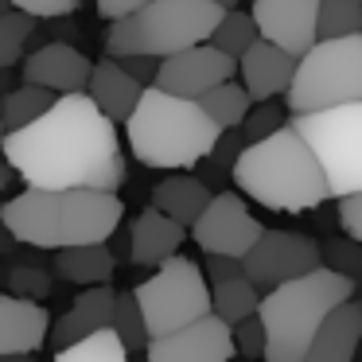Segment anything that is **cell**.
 I'll return each mask as SVG.
<instances>
[{
	"mask_svg": "<svg viewBox=\"0 0 362 362\" xmlns=\"http://www.w3.org/2000/svg\"><path fill=\"white\" fill-rule=\"evenodd\" d=\"M113 300H117V292H113L110 284L78 292L71 312L59 315L55 327H51V346H55V354L66 351V346H74V343H82V339H90V335H98V331H110Z\"/></svg>",
	"mask_w": 362,
	"mask_h": 362,
	"instance_id": "cell-18",
	"label": "cell"
},
{
	"mask_svg": "<svg viewBox=\"0 0 362 362\" xmlns=\"http://www.w3.org/2000/svg\"><path fill=\"white\" fill-rule=\"evenodd\" d=\"M0 156L32 191H105L125 183L117 125L90 102V94H66L20 133H8Z\"/></svg>",
	"mask_w": 362,
	"mask_h": 362,
	"instance_id": "cell-1",
	"label": "cell"
},
{
	"mask_svg": "<svg viewBox=\"0 0 362 362\" xmlns=\"http://www.w3.org/2000/svg\"><path fill=\"white\" fill-rule=\"evenodd\" d=\"M242 195H250L253 203H261L265 211H284L300 214L312 206L327 203V175H323L315 152L304 144V136L296 129H281V133L265 136V141L250 144L238 156L234 175Z\"/></svg>",
	"mask_w": 362,
	"mask_h": 362,
	"instance_id": "cell-3",
	"label": "cell"
},
{
	"mask_svg": "<svg viewBox=\"0 0 362 362\" xmlns=\"http://www.w3.org/2000/svg\"><path fill=\"white\" fill-rule=\"evenodd\" d=\"M339 226L346 230V238H351V242L362 245V195L339 199Z\"/></svg>",
	"mask_w": 362,
	"mask_h": 362,
	"instance_id": "cell-36",
	"label": "cell"
},
{
	"mask_svg": "<svg viewBox=\"0 0 362 362\" xmlns=\"http://www.w3.org/2000/svg\"><path fill=\"white\" fill-rule=\"evenodd\" d=\"M203 276H206V284L214 288V284L238 281V276H245V273H242V261H234V257H206Z\"/></svg>",
	"mask_w": 362,
	"mask_h": 362,
	"instance_id": "cell-37",
	"label": "cell"
},
{
	"mask_svg": "<svg viewBox=\"0 0 362 362\" xmlns=\"http://www.w3.org/2000/svg\"><path fill=\"white\" fill-rule=\"evenodd\" d=\"M296 55L273 47V43L257 40L242 59H238V74H242V86L245 94L253 98V105L261 102H276V98L288 94L292 78H296Z\"/></svg>",
	"mask_w": 362,
	"mask_h": 362,
	"instance_id": "cell-16",
	"label": "cell"
},
{
	"mask_svg": "<svg viewBox=\"0 0 362 362\" xmlns=\"http://www.w3.org/2000/svg\"><path fill=\"white\" fill-rule=\"evenodd\" d=\"M4 12H12V4H8V0H0V16H4Z\"/></svg>",
	"mask_w": 362,
	"mask_h": 362,
	"instance_id": "cell-43",
	"label": "cell"
},
{
	"mask_svg": "<svg viewBox=\"0 0 362 362\" xmlns=\"http://www.w3.org/2000/svg\"><path fill=\"white\" fill-rule=\"evenodd\" d=\"M358 4H362V0H358Z\"/></svg>",
	"mask_w": 362,
	"mask_h": 362,
	"instance_id": "cell-45",
	"label": "cell"
},
{
	"mask_svg": "<svg viewBox=\"0 0 362 362\" xmlns=\"http://www.w3.org/2000/svg\"><path fill=\"white\" fill-rule=\"evenodd\" d=\"M238 71V63L230 55H222L218 47L203 43V47H191L183 55H172L160 63L156 71V90L172 98H187V102H199L203 94H211L214 86L230 82Z\"/></svg>",
	"mask_w": 362,
	"mask_h": 362,
	"instance_id": "cell-13",
	"label": "cell"
},
{
	"mask_svg": "<svg viewBox=\"0 0 362 362\" xmlns=\"http://www.w3.org/2000/svg\"><path fill=\"white\" fill-rule=\"evenodd\" d=\"M32 32H35V20L24 16V12L12 8L0 16V71H8V66H16L24 59V47L32 40Z\"/></svg>",
	"mask_w": 362,
	"mask_h": 362,
	"instance_id": "cell-31",
	"label": "cell"
},
{
	"mask_svg": "<svg viewBox=\"0 0 362 362\" xmlns=\"http://www.w3.org/2000/svg\"><path fill=\"white\" fill-rule=\"evenodd\" d=\"M257 308H261V292H257V284H250L245 276L211 288V315L222 320L226 327H238L242 320H253Z\"/></svg>",
	"mask_w": 362,
	"mask_h": 362,
	"instance_id": "cell-24",
	"label": "cell"
},
{
	"mask_svg": "<svg viewBox=\"0 0 362 362\" xmlns=\"http://www.w3.org/2000/svg\"><path fill=\"white\" fill-rule=\"evenodd\" d=\"M362 35L358 0H320V40H346Z\"/></svg>",
	"mask_w": 362,
	"mask_h": 362,
	"instance_id": "cell-29",
	"label": "cell"
},
{
	"mask_svg": "<svg viewBox=\"0 0 362 362\" xmlns=\"http://www.w3.org/2000/svg\"><path fill=\"white\" fill-rule=\"evenodd\" d=\"M90 74H94V63L82 55L71 43H43L40 51L24 59V86H40L51 90L55 98L66 94H86Z\"/></svg>",
	"mask_w": 362,
	"mask_h": 362,
	"instance_id": "cell-15",
	"label": "cell"
},
{
	"mask_svg": "<svg viewBox=\"0 0 362 362\" xmlns=\"http://www.w3.org/2000/svg\"><path fill=\"white\" fill-rule=\"evenodd\" d=\"M55 362H129V351L121 346V339L113 331H98V335L59 351Z\"/></svg>",
	"mask_w": 362,
	"mask_h": 362,
	"instance_id": "cell-30",
	"label": "cell"
},
{
	"mask_svg": "<svg viewBox=\"0 0 362 362\" xmlns=\"http://www.w3.org/2000/svg\"><path fill=\"white\" fill-rule=\"evenodd\" d=\"M261 234H265V226L253 218L245 199L234 195V191H214L203 218L191 226V238L206 257H234V261H242L261 242Z\"/></svg>",
	"mask_w": 362,
	"mask_h": 362,
	"instance_id": "cell-11",
	"label": "cell"
},
{
	"mask_svg": "<svg viewBox=\"0 0 362 362\" xmlns=\"http://www.w3.org/2000/svg\"><path fill=\"white\" fill-rule=\"evenodd\" d=\"M4 136H8V133H4V121H0V144H4Z\"/></svg>",
	"mask_w": 362,
	"mask_h": 362,
	"instance_id": "cell-44",
	"label": "cell"
},
{
	"mask_svg": "<svg viewBox=\"0 0 362 362\" xmlns=\"http://www.w3.org/2000/svg\"><path fill=\"white\" fill-rule=\"evenodd\" d=\"M234 358V335L222 320L206 315V320L191 323L183 331H172L164 339H152L144 362H230Z\"/></svg>",
	"mask_w": 362,
	"mask_h": 362,
	"instance_id": "cell-14",
	"label": "cell"
},
{
	"mask_svg": "<svg viewBox=\"0 0 362 362\" xmlns=\"http://www.w3.org/2000/svg\"><path fill=\"white\" fill-rule=\"evenodd\" d=\"M125 136L133 156L144 168H160V172H187L199 168L214 152L222 129L203 113L199 102L187 98H172L164 90L148 86L133 117L125 121Z\"/></svg>",
	"mask_w": 362,
	"mask_h": 362,
	"instance_id": "cell-4",
	"label": "cell"
},
{
	"mask_svg": "<svg viewBox=\"0 0 362 362\" xmlns=\"http://www.w3.org/2000/svg\"><path fill=\"white\" fill-rule=\"evenodd\" d=\"M315 269H323L320 242H312L308 234H292V230H265L261 242L242 257L245 281L269 292L288 281H300Z\"/></svg>",
	"mask_w": 362,
	"mask_h": 362,
	"instance_id": "cell-10",
	"label": "cell"
},
{
	"mask_svg": "<svg viewBox=\"0 0 362 362\" xmlns=\"http://www.w3.org/2000/svg\"><path fill=\"white\" fill-rule=\"evenodd\" d=\"M351 300L354 281L331 273L327 265L265 292L257 308V320L265 323V362H304L323 323Z\"/></svg>",
	"mask_w": 362,
	"mask_h": 362,
	"instance_id": "cell-5",
	"label": "cell"
},
{
	"mask_svg": "<svg viewBox=\"0 0 362 362\" xmlns=\"http://www.w3.org/2000/svg\"><path fill=\"white\" fill-rule=\"evenodd\" d=\"M323 253V265L331 273L346 276V281H362V245L351 242V238H331V242L320 245Z\"/></svg>",
	"mask_w": 362,
	"mask_h": 362,
	"instance_id": "cell-33",
	"label": "cell"
},
{
	"mask_svg": "<svg viewBox=\"0 0 362 362\" xmlns=\"http://www.w3.org/2000/svg\"><path fill=\"white\" fill-rule=\"evenodd\" d=\"M8 4L32 20H63L78 8V0H8Z\"/></svg>",
	"mask_w": 362,
	"mask_h": 362,
	"instance_id": "cell-35",
	"label": "cell"
},
{
	"mask_svg": "<svg viewBox=\"0 0 362 362\" xmlns=\"http://www.w3.org/2000/svg\"><path fill=\"white\" fill-rule=\"evenodd\" d=\"M234 335V351L245 354V358H261L265 362V323L253 315V320H242L238 327H230Z\"/></svg>",
	"mask_w": 362,
	"mask_h": 362,
	"instance_id": "cell-34",
	"label": "cell"
},
{
	"mask_svg": "<svg viewBox=\"0 0 362 362\" xmlns=\"http://www.w3.org/2000/svg\"><path fill=\"white\" fill-rule=\"evenodd\" d=\"M226 8L211 0H152L141 12L110 24L105 32V59H164L183 55L191 47L211 43L214 28L222 24Z\"/></svg>",
	"mask_w": 362,
	"mask_h": 362,
	"instance_id": "cell-6",
	"label": "cell"
},
{
	"mask_svg": "<svg viewBox=\"0 0 362 362\" xmlns=\"http://www.w3.org/2000/svg\"><path fill=\"white\" fill-rule=\"evenodd\" d=\"M144 90L148 86H141V82H136L117 59H102V63H94V74H90L86 94H90V102L113 121V125H117V121L125 125V121L133 117V110L141 105Z\"/></svg>",
	"mask_w": 362,
	"mask_h": 362,
	"instance_id": "cell-20",
	"label": "cell"
},
{
	"mask_svg": "<svg viewBox=\"0 0 362 362\" xmlns=\"http://www.w3.org/2000/svg\"><path fill=\"white\" fill-rule=\"evenodd\" d=\"M199 105H203V113L214 121V125L222 129V133H230V129H242V121L250 117L253 110V98L245 94L242 82H222V86H214L211 94L199 98Z\"/></svg>",
	"mask_w": 362,
	"mask_h": 362,
	"instance_id": "cell-25",
	"label": "cell"
},
{
	"mask_svg": "<svg viewBox=\"0 0 362 362\" xmlns=\"http://www.w3.org/2000/svg\"><path fill=\"white\" fill-rule=\"evenodd\" d=\"M98 4V16L110 20V24H117V20L133 16V12H141L144 4H152V0H94Z\"/></svg>",
	"mask_w": 362,
	"mask_h": 362,
	"instance_id": "cell-38",
	"label": "cell"
},
{
	"mask_svg": "<svg viewBox=\"0 0 362 362\" xmlns=\"http://www.w3.org/2000/svg\"><path fill=\"white\" fill-rule=\"evenodd\" d=\"M288 125L315 152L323 175H327L331 199L362 195V102L304 113V117H292Z\"/></svg>",
	"mask_w": 362,
	"mask_h": 362,
	"instance_id": "cell-9",
	"label": "cell"
},
{
	"mask_svg": "<svg viewBox=\"0 0 362 362\" xmlns=\"http://www.w3.org/2000/svg\"><path fill=\"white\" fill-rule=\"evenodd\" d=\"M59 98L51 90H40V86H16L0 98V121H4V133H20L28 129L32 121H40L43 113L55 105Z\"/></svg>",
	"mask_w": 362,
	"mask_h": 362,
	"instance_id": "cell-26",
	"label": "cell"
},
{
	"mask_svg": "<svg viewBox=\"0 0 362 362\" xmlns=\"http://www.w3.org/2000/svg\"><path fill=\"white\" fill-rule=\"evenodd\" d=\"M51 339V315L32 296H0V358L35 354Z\"/></svg>",
	"mask_w": 362,
	"mask_h": 362,
	"instance_id": "cell-17",
	"label": "cell"
},
{
	"mask_svg": "<svg viewBox=\"0 0 362 362\" xmlns=\"http://www.w3.org/2000/svg\"><path fill=\"white\" fill-rule=\"evenodd\" d=\"M110 331L121 339V346H125L129 354L148 351L152 335H148V327H144V315H141V304H136L133 288L117 292V300H113V323H110Z\"/></svg>",
	"mask_w": 362,
	"mask_h": 362,
	"instance_id": "cell-27",
	"label": "cell"
},
{
	"mask_svg": "<svg viewBox=\"0 0 362 362\" xmlns=\"http://www.w3.org/2000/svg\"><path fill=\"white\" fill-rule=\"evenodd\" d=\"M211 4H218V8H226V12L238 8V0H211Z\"/></svg>",
	"mask_w": 362,
	"mask_h": 362,
	"instance_id": "cell-42",
	"label": "cell"
},
{
	"mask_svg": "<svg viewBox=\"0 0 362 362\" xmlns=\"http://www.w3.org/2000/svg\"><path fill=\"white\" fill-rule=\"evenodd\" d=\"M35 354H8V358H0V362H32Z\"/></svg>",
	"mask_w": 362,
	"mask_h": 362,
	"instance_id": "cell-41",
	"label": "cell"
},
{
	"mask_svg": "<svg viewBox=\"0 0 362 362\" xmlns=\"http://www.w3.org/2000/svg\"><path fill=\"white\" fill-rule=\"evenodd\" d=\"M12 175H16V172H12V168H8V160L0 156V191H4V187H8V183H12Z\"/></svg>",
	"mask_w": 362,
	"mask_h": 362,
	"instance_id": "cell-40",
	"label": "cell"
},
{
	"mask_svg": "<svg viewBox=\"0 0 362 362\" xmlns=\"http://www.w3.org/2000/svg\"><path fill=\"white\" fill-rule=\"evenodd\" d=\"M358 343H362V304L351 300L323 323L315 343L308 346L304 362H354Z\"/></svg>",
	"mask_w": 362,
	"mask_h": 362,
	"instance_id": "cell-21",
	"label": "cell"
},
{
	"mask_svg": "<svg viewBox=\"0 0 362 362\" xmlns=\"http://www.w3.org/2000/svg\"><path fill=\"white\" fill-rule=\"evenodd\" d=\"M288 121H292V117H288V105L261 102V105H253L250 117L242 121V136H245V144H257V141H265V136L288 129Z\"/></svg>",
	"mask_w": 362,
	"mask_h": 362,
	"instance_id": "cell-32",
	"label": "cell"
},
{
	"mask_svg": "<svg viewBox=\"0 0 362 362\" xmlns=\"http://www.w3.org/2000/svg\"><path fill=\"white\" fill-rule=\"evenodd\" d=\"M121 66H125L141 86H156V71H160L156 59H141V55H136V59H121Z\"/></svg>",
	"mask_w": 362,
	"mask_h": 362,
	"instance_id": "cell-39",
	"label": "cell"
},
{
	"mask_svg": "<svg viewBox=\"0 0 362 362\" xmlns=\"http://www.w3.org/2000/svg\"><path fill=\"white\" fill-rule=\"evenodd\" d=\"M358 102H362V35L320 40L296 63V78L284 94V105H288L292 117Z\"/></svg>",
	"mask_w": 362,
	"mask_h": 362,
	"instance_id": "cell-7",
	"label": "cell"
},
{
	"mask_svg": "<svg viewBox=\"0 0 362 362\" xmlns=\"http://www.w3.org/2000/svg\"><path fill=\"white\" fill-rule=\"evenodd\" d=\"M125 218L117 195L105 191H32L0 206V222L16 242L35 250H78L105 245Z\"/></svg>",
	"mask_w": 362,
	"mask_h": 362,
	"instance_id": "cell-2",
	"label": "cell"
},
{
	"mask_svg": "<svg viewBox=\"0 0 362 362\" xmlns=\"http://www.w3.org/2000/svg\"><path fill=\"white\" fill-rule=\"evenodd\" d=\"M133 296L141 304L144 327L152 339H164L211 315V284L191 257L164 261L148 281L136 284Z\"/></svg>",
	"mask_w": 362,
	"mask_h": 362,
	"instance_id": "cell-8",
	"label": "cell"
},
{
	"mask_svg": "<svg viewBox=\"0 0 362 362\" xmlns=\"http://www.w3.org/2000/svg\"><path fill=\"white\" fill-rule=\"evenodd\" d=\"M113 265H117V257L110 253V245H78V250L55 253V273L71 284H86V288L110 284Z\"/></svg>",
	"mask_w": 362,
	"mask_h": 362,
	"instance_id": "cell-23",
	"label": "cell"
},
{
	"mask_svg": "<svg viewBox=\"0 0 362 362\" xmlns=\"http://www.w3.org/2000/svg\"><path fill=\"white\" fill-rule=\"evenodd\" d=\"M211 199H214V191L206 187L199 175H168V180H160L156 187H152V206H156L160 214H168L172 222H180L183 230L203 218Z\"/></svg>",
	"mask_w": 362,
	"mask_h": 362,
	"instance_id": "cell-22",
	"label": "cell"
},
{
	"mask_svg": "<svg viewBox=\"0 0 362 362\" xmlns=\"http://www.w3.org/2000/svg\"><path fill=\"white\" fill-rule=\"evenodd\" d=\"M261 35H257V24H253V16L250 12H242V8H230L226 16H222V24L214 28V35H211V47H218L222 55H230L238 63V59L245 55V51L257 43Z\"/></svg>",
	"mask_w": 362,
	"mask_h": 362,
	"instance_id": "cell-28",
	"label": "cell"
},
{
	"mask_svg": "<svg viewBox=\"0 0 362 362\" xmlns=\"http://www.w3.org/2000/svg\"><path fill=\"white\" fill-rule=\"evenodd\" d=\"M187 242V230L180 222H172L168 214H160L156 206L141 211L133 218V230H129V257L136 265H152L160 269L164 261L180 257V245Z\"/></svg>",
	"mask_w": 362,
	"mask_h": 362,
	"instance_id": "cell-19",
	"label": "cell"
},
{
	"mask_svg": "<svg viewBox=\"0 0 362 362\" xmlns=\"http://www.w3.org/2000/svg\"><path fill=\"white\" fill-rule=\"evenodd\" d=\"M250 16L261 40L296 59L320 43V0H253Z\"/></svg>",
	"mask_w": 362,
	"mask_h": 362,
	"instance_id": "cell-12",
	"label": "cell"
}]
</instances>
